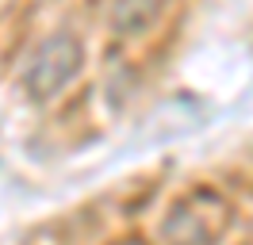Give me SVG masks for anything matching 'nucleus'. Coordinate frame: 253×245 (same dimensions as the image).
<instances>
[{
	"mask_svg": "<svg viewBox=\"0 0 253 245\" xmlns=\"http://www.w3.org/2000/svg\"><path fill=\"white\" fill-rule=\"evenodd\" d=\"M81 65H84L81 42L69 31H58V35H50L46 42L31 54V65H27V77H23L27 92L35 100H50V96H58L62 88H69L77 81Z\"/></svg>",
	"mask_w": 253,
	"mask_h": 245,
	"instance_id": "obj_1",
	"label": "nucleus"
},
{
	"mask_svg": "<svg viewBox=\"0 0 253 245\" xmlns=\"http://www.w3.org/2000/svg\"><path fill=\"white\" fill-rule=\"evenodd\" d=\"M161 12V0H115V8H111V31L115 35H142L150 23H154V15Z\"/></svg>",
	"mask_w": 253,
	"mask_h": 245,
	"instance_id": "obj_2",
	"label": "nucleus"
}]
</instances>
